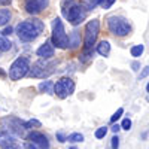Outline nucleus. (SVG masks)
I'll return each mask as SVG.
<instances>
[{"mask_svg":"<svg viewBox=\"0 0 149 149\" xmlns=\"http://www.w3.org/2000/svg\"><path fill=\"white\" fill-rule=\"evenodd\" d=\"M39 90L42 93H46V94H54V82L52 81H43L39 84Z\"/></svg>","mask_w":149,"mask_h":149,"instance_id":"nucleus-16","label":"nucleus"},{"mask_svg":"<svg viewBox=\"0 0 149 149\" xmlns=\"http://www.w3.org/2000/svg\"><path fill=\"white\" fill-rule=\"evenodd\" d=\"M149 74V66H146V67H143V70H142V73L139 74V79H143V78H146Z\"/></svg>","mask_w":149,"mask_h":149,"instance_id":"nucleus-26","label":"nucleus"},{"mask_svg":"<svg viewBox=\"0 0 149 149\" xmlns=\"http://www.w3.org/2000/svg\"><path fill=\"white\" fill-rule=\"evenodd\" d=\"M24 149H39V148H37L36 145H33V143H26V145H24Z\"/></svg>","mask_w":149,"mask_h":149,"instance_id":"nucleus-29","label":"nucleus"},{"mask_svg":"<svg viewBox=\"0 0 149 149\" xmlns=\"http://www.w3.org/2000/svg\"><path fill=\"white\" fill-rule=\"evenodd\" d=\"M70 149H76V148H74V146H73V148H70Z\"/></svg>","mask_w":149,"mask_h":149,"instance_id":"nucleus-36","label":"nucleus"},{"mask_svg":"<svg viewBox=\"0 0 149 149\" xmlns=\"http://www.w3.org/2000/svg\"><path fill=\"white\" fill-rule=\"evenodd\" d=\"M107 26H109V30L112 34H115V36H127L130 31H131V26H130V22L125 19V18H122V17H118V15H112L107 18Z\"/></svg>","mask_w":149,"mask_h":149,"instance_id":"nucleus-5","label":"nucleus"},{"mask_svg":"<svg viewBox=\"0 0 149 149\" xmlns=\"http://www.w3.org/2000/svg\"><path fill=\"white\" fill-rule=\"evenodd\" d=\"M130 127H131V121L128 119V118H125L122 121V125H121V128L122 130H130Z\"/></svg>","mask_w":149,"mask_h":149,"instance_id":"nucleus-24","label":"nucleus"},{"mask_svg":"<svg viewBox=\"0 0 149 149\" xmlns=\"http://www.w3.org/2000/svg\"><path fill=\"white\" fill-rule=\"evenodd\" d=\"M52 43L60 49L69 48V36L66 34L64 24L60 18H54L52 21Z\"/></svg>","mask_w":149,"mask_h":149,"instance_id":"nucleus-4","label":"nucleus"},{"mask_svg":"<svg viewBox=\"0 0 149 149\" xmlns=\"http://www.w3.org/2000/svg\"><path fill=\"white\" fill-rule=\"evenodd\" d=\"M10 2H12V0H0V5L6 6V5H10Z\"/></svg>","mask_w":149,"mask_h":149,"instance_id":"nucleus-32","label":"nucleus"},{"mask_svg":"<svg viewBox=\"0 0 149 149\" xmlns=\"http://www.w3.org/2000/svg\"><path fill=\"white\" fill-rule=\"evenodd\" d=\"M122 113H124V109H122V107H119V109L115 112V113L110 116V122H116V119H119V118L122 116Z\"/></svg>","mask_w":149,"mask_h":149,"instance_id":"nucleus-23","label":"nucleus"},{"mask_svg":"<svg viewBox=\"0 0 149 149\" xmlns=\"http://www.w3.org/2000/svg\"><path fill=\"white\" fill-rule=\"evenodd\" d=\"M97 52L100 55H103V57H107L109 52H110V43L107 40H102L97 45Z\"/></svg>","mask_w":149,"mask_h":149,"instance_id":"nucleus-15","label":"nucleus"},{"mask_svg":"<svg viewBox=\"0 0 149 149\" xmlns=\"http://www.w3.org/2000/svg\"><path fill=\"white\" fill-rule=\"evenodd\" d=\"M113 3H115V0H106V2L103 3V8H104V9H107V8H110Z\"/></svg>","mask_w":149,"mask_h":149,"instance_id":"nucleus-28","label":"nucleus"},{"mask_svg":"<svg viewBox=\"0 0 149 149\" xmlns=\"http://www.w3.org/2000/svg\"><path fill=\"white\" fill-rule=\"evenodd\" d=\"M0 148L2 149H24V146L18 143L17 137L10 136L6 131H0Z\"/></svg>","mask_w":149,"mask_h":149,"instance_id":"nucleus-11","label":"nucleus"},{"mask_svg":"<svg viewBox=\"0 0 149 149\" xmlns=\"http://www.w3.org/2000/svg\"><path fill=\"white\" fill-rule=\"evenodd\" d=\"M52 67H54V64H48L46 61H39V63H36L33 67H30L29 74L31 78H46L54 72Z\"/></svg>","mask_w":149,"mask_h":149,"instance_id":"nucleus-9","label":"nucleus"},{"mask_svg":"<svg viewBox=\"0 0 149 149\" xmlns=\"http://www.w3.org/2000/svg\"><path fill=\"white\" fill-rule=\"evenodd\" d=\"M12 14L9 9H0V26H6V24L10 21Z\"/></svg>","mask_w":149,"mask_h":149,"instance_id":"nucleus-18","label":"nucleus"},{"mask_svg":"<svg viewBox=\"0 0 149 149\" xmlns=\"http://www.w3.org/2000/svg\"><path fill=\"white\" fill-rule=\"evenodd\" d=\"M79 45H81L79 34H78V31H73V33L70 34V37H69V46H70V48H76V46H79Z\"/></svg>","mask_w":149,"mask_h":149,"instance_id":"nucleus-19","label":"nucleus"},{"mask_svg":"<svg viewBox=\"0 0 149 149\" xmlns=\"http://www.w3.org/2000/svg\"><path fill=\"white\" fill-rule=\"evenodd\" d=\"M29 140H30V143L39 146L40 149H49V148H51L48 137L43 133H40V131H31L29 134Z\"/></svg>","mask_w":149,"mask_h":149,"instance_id":"nucleus-12","label":"nucleus"},{"mask_svg":"<svg viewBox=\"0 0 149 149\" xmlns=\"http://www.w3.org/2000/svg\"><path fill=\"white\" fill-rule=\"evenodd\" d=\"M29 72H30V61H29V58L19 57L9 67V78L12 81H19L21 78L26 76V74H29Z\"/></svg>","mask_w":149,"mask_h":149,"instance_id":"nucleus-6","label":"nucleus"},{"mask_svg":"<svg viewBox=\"0 0 149 149\" xmlns=\"http://www.w3.org/2000/svg\"><path fill=\"white\" fill-rule=\"evenodd\" d=\"M119 148V139L118 136H115V137H112V149H118Z\"/></svg>","mask_w":149,"mask_h":149,"instance_id":"nucleus-25","label":"nucleus"},{"mask_svg":"<svg viewBox=\"0 0 149 149\" xmlns=\"http://www.w3.org/2000/svg\"><path fill=\"white\" fill-rule=\"evenodd\" d=\"M43 29H45L43 22L37 18H33L29 21L19 22L15 29V31L22 42H31V40L37 39V36L43 31Z\"/></svg>","mask_w":149,"mask_h":149,"instance_id":"nucleus-1","label":"nucleus"},{"mask_svg":"<svg viewBox=\"0 0 149 149\" xmlns=\"http://www.w3.org/2000/svg\"><path fill=\"white\" fill-rule=\"evenodd\" d=\"M119 130H121V127L118 125V124H115V125H113V127H112V131H113V133H118Z\"/></svg>","mask_w":149,"mask_h":149,"instance_id":"nucleus-31","label":"nucleus"},{"mask_svg":"<svg viewBox=\"0 0 149 149\" xmlns=\"http://www.w3.org/2000/svg\"><path fill=\"white\" fill-rule=\"evenodd\" d=\"M3 127V131L9 133L10 136H14V137H22L24 134H26V122H22L19 118H15V116H9V118H3L0 121Z\"/></svg>","mask_w":149,"mask_h":149,"instance_id":"nucleus-3","label":"nucleus"},{"mask_svg":"<svg viewBox=\"0 0 149 149\" xmlns=\"http://www.w3.org/2000/svg\"><path fill=\"white\" fill-rule=\"evenodd\" d=\"M143 51H145V46H143L142 43H140V45H136V46L131 48V55L137 58V57H140V55L143 54Z\"/></svg>","mask_w":149,"mask_h":149,"instance_id":"nucleus-20","label":"nucleus"},{"mask_svg":"<svg viewBox=\"0 0 149 149\" xmlns=\"http://www.w3.org/2000/svg\"><path fill=\"white\" fill-rule=\"evenodd\" d=\"M79 2V5L88 12V10H93V9H95L98 5L102 3V0H78Z\"/></svg>","mask_w":149,"mask_h":149,"instance_id":"nucleus-14","label":"nucleus"},{"mask_svg":"<svg viewBox=\"0 0 149 149\" xmlns=\"http://www.w3.org/2000/svg\"><path fill=\"white\" fill-rule=\"evenodd\" d=\"M6 76V73H5V70H2L0 69V78H5Z\"/></svg>","mask_w":149,"mask_h":149,"instance_id":"nucleus-34","label":"nucleus"},{"mask_svg":"<svg viewBox=\"0 0 149 149\" xmlns=\"http://www.w3.org/2000/svg\"><path fill=\"white\" fill-rule=\"evenodd\" d=\"M131 67H133V70H139V67H140V64L137 63V61H134V63L131 64Z\"/></svg>","mask_w":149,"mask_h":149,"instance_id":"nucleus-30","label":"nucleus"},{"mask_svg":"<svg viewBox=\"0 0 149 149\" xmlns=\"http://www.w3.org/2000/svg\"><path fill=\"white\" fill-rule=\"evenodd\" d=\"M61 9H63L64 17L73 26H78L86 18V10L79 5L78 0H63Z\"/></svg>","mask_w":149,"mask_h":149,"instance_id":"nucleus-2","label":"nucleus"},{"mask_svg":"<svg viewBox=\"0 0 149 149\" xmlns=\"http://www.w3.org/2000/svg\"><path fill=\"white\" fill-rule=\"evenodd\" d=\"M57 139H58V142H61V143L67 140V137H66V136H64L63 133H57Z\"/></svg>","mask_w":149,"mask_h":149,"instance_id":"nucleus-27","label":"nucleus"},{"mask_svg":"<svg viewBox=\"0 0 149 149\" xmlns=\"http://www.w3.org/2000/svg\"><path fill=\"white\" fill-rule=\"evenodd\" d=\"M98 29H100V22L98 19H91L88 21L85 27V40H84V51H93V45L97 40L98 36Z\"/></svg>","mask_w":149,"mask_h":149,"instance_id":"nucleus-7","label":"nucleus"},{"mask_svg":"<svg viewBox=\"0 0 149 149\" xmlns=\"http://www.w3.org/2000/svg\"><path fill=\"white\" fill-rule=\"evenodd\" d=\"M36 54L43 60H49L51 57H54V45H51V42H45L39 46Z\"/></svg>","mask_w":149,"mask_h":149,"instance_id":"nucleus-13","label":"nucleus"},{"mask_svg":"<svg viewBox=\"0 0 149 149\" xmlns=\"http://www.w3.org/2000/svg\"><path fill=\"white\" fill-rule=\"evenodd\" d=\"M74 91V82L70 78H61L54 84V94L60 98H67Z\"/></svg>","mask_w":149,"mask_h":149,"instance_id":"nucleus-8","label":"nucleus"},{"mask_svg":"<svg viewBox=\"0 0 149 149\" xmlns=\"http://www.w3.org/2000/svg\"><path fill=\"white\" fill-rule=\"evenodd\" d=\"M49 5V0H24V9L30 15L40 14L43 9H46Z\"/></svg>","mask_w":149,"mask_h":149,"instance_id":"nucleus-10","label":"nucleus"},{"mask_svg":"<svg viewBox=\"0 0 149 149\" xmlns=\"http://www.w3.org/2000/svg\"><path fill=\"white\" fill-rule=\"evenodd\" d=\"M10 33H12V29H10V27H8V29L3 31V34H5V36H8V34H10Z\"/></svg>","mask_w":149,"mask_h":149,"instance_id":"nucleus-33","label":"nucleus"},{"mask_svg":"<svg viewBox=\"0 0 149 149\" xmlns=\"http://www.w3.org/2000/svg\"><path fill=\"white\" fill-rule=\"evenodd\" d=\"M67 140H69V142H72V143L84 142V136H82L81 133H73V134H70L69 137H67Z\"/></svg>","mask_w":149,"mask_h":149,"instance_id":"nucleus-21","label":"nucleus"},{"mask_svg":"<svg viewBox=\"0 0 149 149\" xmlns=\"http://www.w3.org/2000/svg\"><path fill=\"white\" fill-rule=\"evenodd\" d=\"M146 91L149 93V82H148V85H146Z\"/></svg>","mask_w":149,"mask_h":149,"instance_id":"nucleus-35","label":"nucleus"},{"mask_svg":"<svg viewBox=\"0 0 149 149\" xmlns=\"http://www.w3.org/2000/svg\"><path fill=\"white\" fill-rule=\"evenodd\" d=\"M10 48H12V42L8 39L3 33H0V51L6 52V51H9Z\"/></svg>","mask_w":149,"mask_h":149,"instance_id":"nucleus-17","label":"nucleus"},{"mask_svg":"<svg viewBox=\"0 0 149 149\" xmlns=\"http://www.w3.org/2000/svg\"><path fill=\"white\" fill-rule=\"evenodd\" d=\"M106 133H107V127H100V128H97V131H95V137L97 139H103L106 136Z\"/></svg>","mask_w":149,"mask_h":149,"instance_id":"nucleus-22","label":"nucleus"}]
</instances>
